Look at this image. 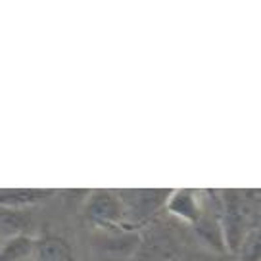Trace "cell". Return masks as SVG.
<instances>
[{
	"instance_id": "cell-1",
	"label": "cell",
	"mask_w": 261,
	"mask_h": 261,
	"mask_svg": "<svg viewBox=\"0 0 261 261\" xmlns=\"http://www.w3.org/2000/svg\"><path fill=\"white\" fill-rule=\"evenodd\" d=\"M85 213L98 225H117L125 219L121 198L112 190H94L87 200Z\"/></svg>"
},
{
	"instance_id": "cell-2",
	"label": "cell",
	"mask_w": 261,
	"mask_h": 261,
	"mask_svg": "<svg viewBox=\"0 0 261 261\" xmlns=\"http://www.w3.org/2000/svg\"><path fill=\"white\" fill-rule=\"evenodd\" d=\"M165 205L175 217L182 219L185 223L194 225L196 221L200 219V215H202L204 200H202V194L198 190L180 188V190H173V192L167 194Z\"/></svg>"
},
{
	"instance_id": "cell-3",
	"label": "cell",
	"mask_w": 261,
	"mask_h": 261,
	"mask_svg": "<svg viewBox=\"0 0 261 261\" xmlns=\"http://www.w3.org/2000/svg\"><path fill=\"white\" fill-rule=\"evenodd\" d=\"M167 192L169 190H119L117 194L121 198L125 215L133 212L139 217H146L158 210L163 200H167Z\"/></svg>"
},
{
	"instance_id": "cell-4",
	"label": "cell",
	"mask_w": 261,
	"mask_h": 261,
	"mask_svg": "<svg viewBox=\"0 0 261 261\" xmlns=\"http://www.w3.org/2000/svg\"><path fill=\"white\" fill-rule=\"evenodd\" d=\"M31 223V207L17 210V207H4V205H0V238L29 237Z\"/></svg>"
},
{
	"instance_id": "cell-5",
	"label": "cell",
	"mask_w": 261,
	"mask_h": 261,
	"mask_svg": "<svg viewBox=\"0 0 261 261\" xmlns=\"http://www.w3.org/2000/svg\"><path fill=\"white\" fill-rule=\"evenodd\" d=\"M33 261H75L73 248L60 237L35 238Z\"/></svg>"
},
{
	"instance_id": "cell-6",
	"label": "cell",
	"mask_w": 261,
	"mask_h": 261,
	"mask_svg": "<svg viewBox=\"0 0 261 261\" xmlns=\"http://www.w3.org/2000/svg\"><path fill=\"white\" fill-rule=\"evenodd\" d=\"M52 190H37V188H4L0 190V205L25 210L48 198Z\"/></svg>"
},
{
	"instance_id": "cell-7",
	"label": "cell",
	"mask_w": 261,
	"mask_h": 261,
	"mask_svg": "<svg viewBox=\"0 0 261 261\" xmlns=\"http://www.w3.org/2000/svg\"><path fill=\"white\" fill-rule=\"evenodd\" d=\"M35 238L14 237L0 238V261H29L33 259Z\"/></svg>"
},
{
	"instance_id": "cell-8",
	"label": "cell",
	"mask_w": 261,
	"mask_h": 261,
	"mask_svg": "<svg viewBox=\"0 0 261 261\" xmlns=\"http://www.w3.org/2000/svg\"><path fill=\"white\" fill-rule=\"evenodd\" d=\"M259 248H261V240H259V230H250L244 237L242 244L238 246V261H259Z\"/></svg>"
},
{
	"instance_id": "cell-9",
	"label": "cell",
	"mask_w": 261,
	"mask_h": 261,
	"mask_svg": "<svg viewBox=\"0 0 261 261\" xmlns=\"http://www.w3.org/2000/svg\"><path fill=\"white\" fill-rule=\"evenodd\" d=\"M29 261H33V259H29Z\"/></svg>"
}]
</instances>
